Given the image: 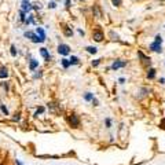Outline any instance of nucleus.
Listing matches in <instances>:
<instances>
[{"label":"nucleus","mask_w":165,"mask_h":165,"mask_svg":"<svg viewBox=\"0 0 165 165\" xmlns=\"http://www.w3.org/2000/svg\"><path fill=\"white\" fill-rule=\"evenodd\" d=\"M161 43H163V39H161L160 35L155 36V41L150 44V50L155 51V53H161Z\"/></svg>","instance_id":"obj_1"},{"label":"nucleus","mask_w":165,"mask_h":165,"mask_svg":"<svg viewBox=\"0 0 165 165\" xmlns=\"http://www.w3.org/2000/svg\"><path fill=\"white\" fill-rule=\"evenodd\" d=\"M92 39L94 40H95L96 43H100L103 40V39H105V35H103V32L100 29H95L92 32Z\"/></svg>","instance_id":"obj_2"},{"label":"nucleus","mask_w":165,"mask_h":165,"mask_svg":"<svg viewBox=\"0 0 165 165\" xmlns=\"http://www.w3.org/2000/svg\"><path fill=\"white\" fill-rule=\"evenodd\" d=\"M69 124L72 125L73 128H78L80 125V118H78L77 114H70L69 116Z\"/></svg>","instance_id":"obj_3"},{"label":"nucleus","mask_w":165,"mask_h":165,"mask_svg":"<svg viewBox=\"0 0 165 165\" xmlns=\"http://www.w3.org/2000/svg\"><path fill=\"white\" fill-rule=\"evenodd\" d=\"M58 53L61 55H63V57H66V55L70 54V47L68 44H59L58 45Z\"/></svg>","instance_id":"obj_4"},{"label":"nucleus","mask_w":165,"mask_h":165,"mask_svg":"<svg viewBox=\"0 0 165 165\" xmlns=\"http://www.w3.org/2000/svg\"><path fill=\"white\" fill-rule=\"evenodd\" d=\"M36 35H37L40 43L45 41V32H44V29H43V27H36Z\"/></svg>","instance_id":"obj_5"},{"label":"nucleus","mask_w":165,"mask_h":165,"mask_svg":"<svg viewBox=\"0 0 165 165\" xmlns=\"http://www.w3.org/2000/svg\"><path fill=\"white\" fill-rule=\"evenodd\" d=\"M124 66H127V62H125V61H116V62L112 65V69L113 70H117L120 68H124Z\"/></svg>","instance_id":"obj_6"},{"label":"nucleus","mask_w":165,"mask_h":165,"mask_svg":"<svg viewBox=\"0 0 165 165\" xmlns=\"http://www.w3.org/2000/svg\"><path fill=\"white\" fill-rule=\"evenodd\" d=\"M32 10V3H29V0H22V11L29 13Z\"/></svg>","instance_id":"obj_7"},{"label":"nucleus","mask_w":165,"mask_h":165,"mask_svg":"<svg viewBox=\"0 0 165 165\" xmlns=\"http://www.w3.org/2000/svg\"><path fill=\"white\" fill-rule=\"evenodd\" d=\"M40 54H41V57L47 61V62H48V61H51V55L47 51V48H40Z\"/></svg>","instance_id":"obj_8"},{"label":"nucleus","mask_w":165,"mask_h":165,"mask_svg":"<svg viewBox=\"0 0 165 165\" xmlns=\"http://www.w3.org/2000/svg\"><path fill=\"white\" fill-rule=\"evenodd\" d=\"M92 13H94V15H95L96 18H100L102 17V11H100V8H99V6L98 4H95L92 7Z\"/></svg>","instance_id":"obj_9"},{"label":"nucleus","mask_w":165,"mask_h":165,"mask_svg":"<svg viewBox=\"0 0 165 165\" xmlns=\"http://www.w3.org/2000/svg\"><path fill=\"white\" fill-rule=\"evenodd\" d=\"M39 68V61H36V59H30V63H29V69L32 70H36Z\"/></svg>","instance_id":"obj_10"},{"label":"nucleus","mask_w":165,"mask_h":165,"mask_svg":"<svg viewBox=\"0 0 165 165\" xmlns=\"http://www.w3.org/2000/svg\"><path fill=\"white\" fill-rule=\"evenodd\" d=\"M138 55H139V57L142 58V62H143V63H147V65L150 66V58H147V57H146V55L143 54L142 51H139V53H138Z\"/></svg>","instance_id":"obj_11"},{"label":"nucleus","mask_w":165,"mask_h":165,"mask_svg":"<svg viewBox=\"0 0 165 165\" xmlns=\"http://www.w3.org/2000/svg\"><path fill=\"white\" fill-rule=\"evenodd\" d=\"M154 77H155V69L150 68L147 70V78H149V80H153Z\"/></svg>","instance_id":"obj_12"},{"label":"nucleus","mask_w":165,"mask_h":165,"mask_svg":"<svg viewBox=\"0 0 165 165\" xmlns=\"http://www.w3.org/2000/svg\"><path fill=\"white\" fill-rule=\"evenodd\" d=\"M8 77V70L7 68H2L0 69V78H6Z\"/></svg>","instance_id":"obj_13"},{"label":"nucleus","mask_w":165,"mask_h":165,"mask_svg":"<svg viewBox=\"0 0 165 165\" xmlns=\"http://www.w3.org/2000/svg\"><path fill=\"white\" fill-rule=\"evenodd\" d=\"M69 62H70V65H78V62H80V59H78L77 57H70Z\"/></svg>","instance_id":"obj_14"},{"label":"nucleus","mask_w":165,"mask_h":165,"mask_svg":"<svg viewBox=\"0 0 165 165\" xmlns=\"http://www.w3.org/2000/svg\"><path fill=\"white\" fill-rule=\"evenodd\" d=\"M61 63H62V66H63V68H65V69H68L69 66H70V62H69V59H66V58H63V59L61 61Z\"/></svg>","instance_id":"obj_15"},{"label":"nucleus","mask_w":165,"mask_h":165,"mask_svg":"<svg viewBox=\"0 0 165 165\" xmlns=\"http://www.w3.org/2000/svg\"><path fill=\"white\" fill-rule=\"evenodd\" d=\"M85 50H87L90 54H96L98 48H96V47H91V45H90V47H87V48H85Z\"/></svg>","instance_id":"obj_16"},{"label":"nucleus","mask_w":165,"mask_h":165,"mask_svg":"<svg viewBox=\"0 0 165 165\" xmlns=\"http://www.w3.org/2000/svg\"><path fill=\"white\" fill-rule=\"evenodd\" d=\"M84 99H85V100H88V102H90V100H92V99H94V94L87 92V94L84 95Z\"/></svg>","instance_id":"obj_17"},{"label":"nucleus","mask_w":165,"mask_h":165,"mask_svg":"<svg viewBox=\"0 0 165 165\" xmlns=\"http://www.w3.org/2000/svg\"><path fill=\"white\" fill-rule=\"evenodd\" d=\"M32 8L33 10H41V3H33Z\"/></svg>","instance_id":"obj_18"},{"label":"nucleus","mask_w":165,"mask_h":165,"mask_svg":"<svg viewBox=\"0 0 165 165\" xmlns=\"http://www.w3.org/2000/svg\"><path fill=\"white\" fill-rule=\"evenodd\" d=\"M63 30H65V36H68V37H72V36H73V32L69 29V27H65Z\"/></svg>","instance_id":"obj_19"},{"label":"nucleus","mask_w":165,"mask_h":165,"mask_svg":"<svg viewBox=\"0 0 165 165\" xmlns=\"http://www.w3.org/2000/svg\"><path fill=\"white\" fill-rule=\"evenodd\" d=\"M19 15H21V17H19V19L22 21V22H25V21H26V18H25V11H22V10H21V11H19Z\"/></svg>","instance_id":"obj_20"},{"label":"nucleus","mask_w":165,"mask_h":165,"mask_svg":"<svg viewBox=\"0 0 165 165\" xmlns=\"http://www.w3.org/2000/svg\"><path fill=\"white\" fill-rule=\"evenodd\" d=\"M0 109H2V112L4 113L6 116H8V110H7V108H6L4 105H0Z\"/></svg>","instance_id":"obj_21"},{"label":"nucleus","mask_w":165,"mask_h":165,"mask_svg":"<svg viewBox=\"0 0 165 165\" xmlns=\"http://www.w3.org/2000/svg\"><path fill=\"white\" fill-rule=\"evenodd\" d=\"M112 3H113V6H114V7H118V6L121 4V0H112Z\"/></svg>","instance_id":"obj_22"},{"label":"nucleus","mask_w":165,"mask_h":165,"mask_svg":"<svg viewBox=\"0 0 165 165\" xmlns=\"http://www.w3.org/2000/svg\"><path fill=\"white\" fill-rule=\"evenodd\" d=\"M33 35H35L33 32H25V37H27V39H32Z\"/></svg>","instance_id":"obj_23"},{"label":"nucleus","mask_w":165,"mask_h":165,"mask_svg":"<svg viewBox=\"0 0 165 165\" xmlns=\"http://www.w3.org/2000/svg\"><path fill=\"white\" fill-rule=\"evenodd\" d=\"M55 7H57V3H55V2H50V3H48V8H55Z\"/></svg>","instance_id":"obj_24"},{"label":"nucleus","mask_w":165,"mask_h":165,"mask_svg":"<svg viewBox=\"0 0 165 165\" xmlns=\"http://www.w3.org/2000/svg\"><path fill=\"white\" fill-rule=\"evenodd\" d=\"M11 55H13V57H17V50H15L14 45H11Z\"/></svg>","instance_id":"obj_25"},{"label":"nucleus","mask_w":165,"mask_h":165,"mask_svg":"<svg viewBox=\"0 0 165 165\" xmlns=\"http://www.w3.org/2000/svg\"><path fill=\"white\" fill-rule=\"evenodd\" d=\"M105 123H106V127H108V128L112 127V120H110V118H106Z\"/></svg>","instance_id":"obj_26"},{"label":"nucleus","mask_w":165,"mask_h":165,"mask_svg":"<svg viewBox=\"0 0 165 165\" xmlns=\"http://www.w3.org/2000/svg\"><path fill=\"white\" fill-rule=\"evenodd\" d=\"M110 36L113 37V40H118V36H117V35H114V32H110Z\"/></svg>","instance_id":"obj_27"},{"label":"nucleus","mask_w":165,"mask_h":165,"mask_svg":"<svg viewBox=\"0 0 165 165\" xmlns=\"http://www.w3.org/2000/svg\"><path fill=\"white\" fill-rule=\"evenodd\" d=\"M99 62H100V59H95V61H92V66H98V65H99Z\"/></svg>","instance_id":"obj_28"},{"label":"nucleus","mask_w":165,"mask_h":165,"mask_svg":"<svg viewBox=\"0 0 165 165\" xmlns=\"http://www.w3.org/2000/svg\"><path fill=\"white\" fill-rule=\"evenodd\" d=\"M43 112H44V108H39V109H37V112H36V116H39V113L41 114Z\"/></svg>","instance_id":"obj_29"},{"label":"nucleus","mask_w":165,"mask_h":165,"mask_svg":"<svg viewBox=\"0 0 165 165\" xmlns=\"http://www.w3.org/2000/svg\"><path fill=\"white\" fill-rule=\"evenodd\" d=\"M39 77H41V72H40V70H39V73H36V74H35V78H39Z\"/></svg>","instance_id":"obj_30"},{"label":"nucleus","mask_w":165,"mask_h":165,"mask_svg":"<svg viewBox=\"0 0 165 165\" xmlns=\"http://www.w3.org/2000/svg\"><path fill=\"white\" fill-rule=\"evenodd\" d=\"M65 4H66V8L70 7V0H65Z\"/></svg>","instance_id":"obj_31"},{"label":"nucleus","mask_w":165,"mask_h":165,"mask_svg":"<svg viewBox=\"0 0 165 165\" xmlns=\"http://www.w3.org/2000/svg\"><path fill=\"white\" fill-rule=\"evenodd\" d=\"M3 87L6 88V91H8V84H7V82H3Z\"/></svg>","instance_id":"obj_32"},{"label":"nucleus","mask_w":165,"mask_h":165,"mask_svg":"<svg viewBox=\"0 0 165 165\" xmlns=\"http://www.w3.org/2000/svg\"><path fill=\"white\" fill-rule=\"evenodd\" d=\"M13 120H14V121H18V120H19V114H15V117L13 118Z\"/></svg>","instance_id":"obj_33"},{"label":"nucleus","mask_w":165,"mask_h":165,"mask_svg":"<svg viewBox=\"0 0 165 165\" xmlns=\"http://www.w3.org/2000/svg\"><path fill=\"white\" fill-rule=\"evenodd\" d=\"M92 103H94V106H98V100L95 99V98H94V99H92Z\"/></svg>","instance_id":"obj_34"},{"label":"nucleus","mask_w":165,"mask_h":165,"mask_svg":"<svg viewBox=\"0 0 165 165\" xmlns=\"http://www.w3.org/2000/svg\"><path fill=\"white\" fill-rule=\"evenodd\" d=\"M78 35H80V36H84V32H82L81 29H78Z\"/></svg>","instance_id":"obj_35"},{"label":"nucleus","mask_w":165,"mask_h":165,"mask_svg":"<svg viewBox=\"0 0 165 165\" xmlns=\"http://www.w3.org/2000/svg\"><path fill=\"white\" fill-rule=\"evenodd\" d=\"M15 164H17V165H22V164H21V163H19V161H18V160H17V161H15Z\"/></svg>","instance_id":"obj_36"},{"label":"nucleus","mask_w":165,"mask_h":165,"mask_svg":"<svg viewBox=\"0 0 165 165\" xmlns=\"http://www.w3.org/2000/svg\"><path fill=\"white\" fill-rule=\"evenodd\" d=\"M80 2H85V0H80Z\"/></svg>","instance_id":"obj_37"}]
</instances>
